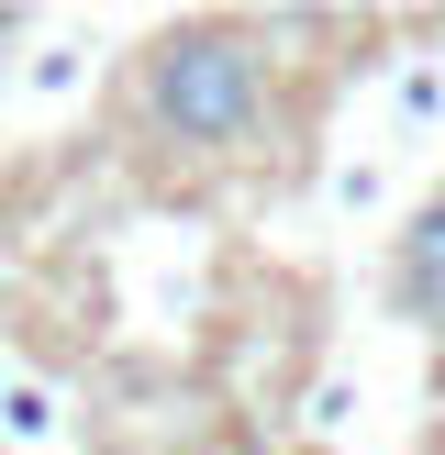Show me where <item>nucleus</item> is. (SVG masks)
Wrapping results in <instances>:
<instances>
[{
  "mask_svg": "<svg viewBox=\"0 0 445 455\" xmlns=\"http://www.w3.org/2000/svg\"><path fill=\"white\" fill-rule=\"evenodd\" d=\"M123 111L145 145L167 156H256L279 133V56H267L256 22H222V12H190L134 56L123 78Z\"/></svg>",
  "mask_w": 445,
  "mask_h": 455,
  "instance_id": "obj_1",
  "label": "nucleus"
},
{
  "mask_svg": "<svg viewBox=\"0 0 445 455\" xmlns=\"http://www.w3.org/2000/svg\"><path fill=\"white\" fill-rule=\"evenodd\" d=\"M12 34H22V12H12V0H0V44H12Z\"/></svg>",
  "mask_w": 445,
  "mask_h": 455,
  "instance_id": "obj_4",
  "label": "nucleus"
},
{
  "mask_svg": "<svg viewBox=\"0 0 445 455\" xmlns=\"http://www.w3.org/2000/svg\"><path fill=\"white\" fill-rule=\"evenodd\" d=\"M390 311L400 323H434L445 333V189L412 212V234L390 244Z\"/></svg>",
  "mask_w": 445,
  "mask_h": 455,
  "instance_id": "obj_2",
  "label": "nucleus"
},
{
  "mask_svg": "<svg viewBox=\"0 0 445 455\" xmlns=\"http://www.w3.org/2000/svg\"><path fill=\"white\" fill-rule=\"evenodd\" d=\"M434 389H445V355H434Z\"/></svg>",
  "mask_w": 445,
  "mask_h": 455,
  "instance_id": "obj_5",
  "label": "nucleus"
},
{
  "mask_svg": "<svg viewBox=\"0 0 445 455\" xmlns=\"http://www.w3.org/2000/svg\"><path fill=\"white\" fill-rule=\"evenodd\" d=\"M0 422H12V434H44V422H56V400H44V389H12V400H0Z\"/></svg>",
  "mask_w": 445,
  "mask_h": 455,
  "instance_id": "obj_3",
  "label": "nucleus"
}]
</instances>
